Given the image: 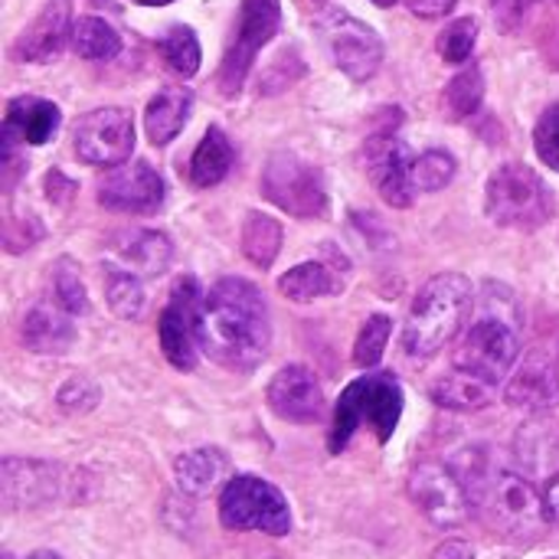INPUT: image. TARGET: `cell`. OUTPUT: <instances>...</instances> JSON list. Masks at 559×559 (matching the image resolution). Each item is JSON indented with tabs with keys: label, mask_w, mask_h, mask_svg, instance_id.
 <instances>
[{
	"label": "cell",
	"mask_w": 559,
	"mask_h": 559,
	"mask_svg": "<svg viewBox=\"0 0 559 559\" xmlns=\"http://www.w3.org/2000/svg\"><path fill=\"white\" fill-rule=\"evenodd\" d=\"M272 344V321L262 292L246 278H219L200 314V354L233 373H252Z\"/></svg>",
	"instance_id": "6da1fadb"
},
{
	"label": "cell",
	"mask_w": 559,
	"mask_h": 559,
	"mask_svg": "<svg viewBox=\"0 0 559 559\" xmlns=\"http://www.w3.org/2000/svg\"><path fill=\"white\" fill-rule=\"evenodd\" d=\"M452 472L462 478L472 498V511L498 537L511 544H534L544 537L550 524L547 498L534 488L531 478L495 465L481 449H465L452 462Z\"/></svg>",
	"instance_id": "7a4b0ae2"
},
{
	"label": "cell",
	"mask_w": 559,
	"mask_h": 559,
	"mask_svg": "<svg viewBox=\"0 0 559 559\" xmlns=\"http://www.w3.org/2000/svg\"><path fill=\"white\" fill-rule=\"evenodd\" d=\"M524 308L501 282H485L475 298V318L455 347V367L478 373L491 383L504 380L521 354Z\"/></svg>",
	"instance_id": "3957f363"
},
{
	"label": "cell",
	"mask_w": 559,
	"mask_h": 559,
	"mask_svg": "<svg viewBox=\"0 0 559 559\" xmlns=\"http://www.w3.org/2000/svg\"><path fill=\"white\" fill-rule=\"evenodd\" d=\"M475 308V288L459 272L432 275L413 298L403 324V350L413 360L436 357L445 344L459 337Z\"/></svg>",
	"instance_id": "277c9868"
},
{
	"label": "cell",
	"mask_w": 559,
	"mask_h": 559,
	"mask_svg": "<svg viewBox=\"0 0 559 559\" xmlns=\"http://www.w3.org/2000/svg\"><path fill=\"white\" fill-rule=\"evenodd\" d=\"M403 403H406L403 383L386 370H373V373H364L354 383H347L334 406V423H331V436H328L331 455H341L360 426H370L377 442L386 445L403 419Z\"/></svg>",
	"instance_id": "5b68a950"
},
{
	"label": "cell",
	"mask_w": 559,
	"mask_h": 559,
	"mask_svg": "<svg viewBox=\"0 0 559 559\" xmlns=\"http://www.w3.org/2000/svg\"><path fill=\"white\" fill-rule=\"evenodd\" d=\"M485 213L495 226L534 233L554 219L557 200L537 170H531L527 164H504L488 177Z\"/></svg>",
	"instance_id": "8992f818"
},
{
	"label": "cell",
	"mask_w": 559,
	"mask_h": 559,
	"mask_svg": "<svg viewBox=\"0 0 559 559\" xmlns=\"http://www.w3.org/2000/svg\"><path fill=\"white\" fill-rule=\"evenodd\" d=\"M219 524L226 531L285 537L292 534V508L272 481L259 475H233L219 495Z\"/></svg>",
	"instance_id": "52a82bcc"
},
{
	"label": "cell",
	"mask_w": 559,
	"mask_h": 559,
	"mask_svg": "<svg viewBox=\"0 0 559 559\" xmlns=\"http://www.w3.org/2000/svg\"><path fill=\"white\" fill-rule=\"evenodd\" d=\"M262 197L298 219H324L331 213V197L321 167L288 151L269 157L262 170Z\"/></svg>",
	"instance_id": "ba28073f"
},
{
	"label": "cell",
	"mask_w": 559,
	"mask_h": 559,
	"mask_svg": "<svg viewBox=\"0 0 559 559\" xmlns=\"http://www.w3.org/2000/svg\"><path fill=\"white\" fill-rule=\"evenodd\" d=\"M278 26H282V0H242L236 33L229 39L226 56L219 62V72H216V88L226 98L242 92L255 56L278 33Z\"/></svg>",
	"instance_id": "9c48e42d"
},
{
	"label": "cell",
	"mask_w": 559,
	"mask_h": 559,
	"mask_svg": "<svg viewBox=\"0 0 559 559\" xmlns=\"http://www.w3.org/2000/svg\"><path fill=\"white\" fill-rule=\"evenodd\" d=\"M318 33L324 39L334 66L347 79L367 82L370 75H377V69L383 62V39L377 36L373 26H367L364 20H357L344 7H331V10L321 13Z\"/></svg>",
	"instance_id": "30bf717a"
},
{
	"label": "cell",
	"mask_w": 559,
	"mask_h": 559,
	"mask_svg": "<svg viewBox=\"0 0 559 559\" xmlns=\"http://www.w3.org/2000/svg\"><path fill=\"white\" fill-rule=\"evenodd\" d=\"M203 298L206 292L200 288V282L193 275L177 278L170 301L160 311L157 321V337H160V350L170 360V367L190 373L200 360V314H203Z\"/></svg>",
	"instance_id": "8fae6325"
},
{
	"label": "cell",
	"mask_w": 559,
	"mask_h": 559,
	"mask_svg": "<svg viewBox=\"0 0 559 559\" xmlns=\"http://www.w3.org/2000/svg\"><path fill=\"white\" fill-rule=\"evenodd\" d=\"M409 501L416 504V511L442 531L462 527L475 511H472V498L462 485V478L452 472V465H439V462H423L413 468L409 481H406Z\"/></svg>",
	"instance_id": "7c38bea8"
},
{
	"label": "cell",
	"mask_w": 559,
	"mask_h": 559,
	"mask_svg": "<svg viewBox=\"0 0 559 559\" xmlns=\"http://www.w3.org/2000/svg\"><path fill=\"white\" fill-rule=\"evenodd\" d=\"M396 124H383L367 138L364 147V160H367V174L373 180V187L380 190V197L403 210L416 200V187H413V154L406 147L403 138H396Z\"/></svg>",
	"instance_id": "4fadbf2b"
},
{
	"label": "cell",
	"mask_w": 559,
	"mask_h": 559,
	"mask_svg": "<svg viewBox=\"0 0 559 559\" xmlns=\"http://www.w3.org/2000/svg\"><path fill=\"white\" fill-rule=\"evenodd\" d=\"M134 151V121L131 111L108 105L79 118L75 124V154L92 167H118Z\"/></svg>",
	"instance_id": "5bb4252c"
},
{
	"label": "cell",
	"mask_w": 559,
	"mask_h": 559,
	"mask_svg": "<svg viewBox=\"0 0 559 559\" xmlns=\"http://www.w3.org/2000/svg\"><path fill=\"white\" fill-rule=\"evenodd\" d=\"M0 481H3L7 511L49 508V504H56L59 498H66L72 491V481L59 465L29 462V459H3Z\"/></svg>",
	"instance_id": "9a60e30c"
},
{
	"label": "cell",
	"mask_w": 559,
	"mask_h": 559,
	"mask_svg": "<svg viewBox=\"0 0 559 559\" xmlns=\"http://www.w3.org/2000/svg\"><path fill=\"white\" fill-rule=\"evenodd\" d=\"M98 203L115 213H154L164 203V177L147 164L134 160L118 167L98 183Z\"/></svg>",
	"instance_id": "2e32d148"
},
{
	"label": "cell",
	"mask_w": 559,
	"mask_h": 559,
	"mask_svg": "<svg viewBox=\"0 0 559 559\" xmlns=\"http://www.w3.org/2000/svg\"><path fill=\"white\" fill-rule=\"evenodd\" d=\"M265 400H269V409L278 419L298 423V426L318 423L321 413H324V390H321L318 377L301 364L282 367L272 377V383L265 390Z\"/></svg>",
	"instance_id": "e0dca14e"
},
{
	"label": "cell",
	"mask_w": 559,
	"mask_h": 559,
	"mask_svg": "<svg viewBox=\"0 0 559 559\" xmlns=\"http://www.w3.org/2000/svg\"><path fill=\"white\" fill-rule=\"evenodd\" d=\"M72 10L69 0H49L43 10L20 29V36L10 46V56L16 62H52L62 46L72 39Z\"/></svg>",
	"instance_id": "ac0fdd59"
},
{
	"label": "cell",
	"mask_w": 559,
	"mask_h": 559,
	"mask_svg": "<svg viewBox=\"0 0 559 559\" xmlns=\"http://www.w3.org/2000/svg\"><path fill=\"white\" fill-rule=\"evenodd\" d=\"M62 124V111L59 105L36 98V95H20L7 105V118H3V131L0 141L7 144H46L49 138H56Z\"/></svg>",
	"instance_id": "d6986e66"
},
{
	"label": "cell",
	"mask_w": 559,
	"mask_h": 559,
	"mask_svg": "<svg viewBox=\"0 0 559 559\" xmlns=\"http://www.w3.org/2000/svg\"><path fill=\"white\" fill-rule=\"evenodd\" d=\"M504 400L514 409L524 413H550L559 406V373L540 357L524 360V367H518V373L508 380L504 386Z\"/></svg>",
	"instance_id": "ffe728a7"
},
{
	"label": "cell",
	"mask_w": 559,
	"mask_h": 559,
	"mask_svg": "<svg viewBox=\"0 0 559 559\" xmlns=\"http://www.w3.org/2000/svg\"><path fill=\"white\" fill-rule=\"evenodd\" d=\"M118 262L138 275H160L167 272L170 259H174V246L164 233L157 229H131V233H118L111 242Z\"/></svg>",
	"instance_id": "44dd1931"
},
{
	"label": "cell",
	"mask_w": 559,
	"mask_h": 559,
	"mask_svg": "<svg viewBox=\"0 0 559 559\" xmlns=\"http://www.w3.org/2000/svg\"><path fill=\"white\" fill-rule=\"evenodd\" d=\"M20 334L33 354H62L75 341V324H72L69 311H62L56 301H46V305H36L23 318Z\"/></svg>",
	"instance_id": "7402d4cb"
},
{
	"label": "cell",
	"mask_w": 559,
	"mask_h": 559,
	"mask_svg": "<svg viewBox=\"0 0 559 559\" xmlns=\"http://www.w3.org/2000/svg\"><path fill=\"white\" fill-rule=\"evenodd\" d=\"M229 475V459L216 445L190 449L174 462V478L177 488L190 498H206L210 491L219 488V481Z\"/></svg>",
	"instance_id": "603a6c76"
},
{
	"label": "cell",
	"mask_w": 559,
	"mask_h": 559,
	"mask_svg": "<svg viewBox=\"0 0 559 559\" xmlns=\"http://www.w3.org/2000/svg\"><path fill=\"white\" fill-rule=\"evenodd\" d=\"M190 111H193V92L190 88H160L151 102H147V111H144V128H147V138L151 144L164 147L170 144L190 121Z\"/></svg>",
	"instance_id": "cb8c5ba5"
},
{
	"label": "cell",
	"mask_w": 559,
	"mask_h": 559,
	"mask_svg": "<svg viewBox=\"0 0 559 559\" xmlns=\"http://www.w3.org/2000/svg\"><path fill=\"white\" fill-rule=\"evenodd\" d=\"M495 390L498 383L478 377V373H468V370H452L445 377H439L432 383V403L442 406V409H452V413H478L485 406L495 403Z\"/></svg>",
	"instance_id": "d4e9b609"
},
{
	"label": "cell",
	"mask_w": 559,
	"mask_h": 559,
	"mask_svg": "<svg viewBox=\"0 0 559 559\" xmlns=\"http://www.w3.org/2000/svg\"><path fill=\"white\" fill-rule=\"evenodd\" d=\"M229 170H233V144H229V138L223 134V128L213 124V128L203 134V141L197 144V151H193V157H190L187 177H190V183H193L197 190H210V187L223 183Z\"/></svg>",
	"instance_id": "484cf974"
},
{
	"label": "cell",
	"mask_w": 559,
	"mask_h": 559,
	"mask_svg": "<svg viewBox=\"0 0 559 559\" xmlns=\"http://www.w3.org/2000/svg\"><path fill=\"white\" fill-rule=\"evenodd\" d=\"M518 459L521 468L534 475H557L559 472V426L557 423H534L518 436Z\"/></svg>",
	"instance_id": "4316f807"
},
{
	"label": "cell",
	"mask_w": 559,
	"mask_h": 559,
	"mask_svg": "<svg viewBox=\"0 0 559 559\" xmlns=\"http://www.w3.org/2000/svg\"><path fill=\"white\" fill-rule=\"evenodd\" d=\"M341 288H344L341 275H334L321 262H301L278 278V292L292 301H314V298L341 295Z\"/></svg>",
	"instance_id": "83f0119b"
},
{
	"label": "cell",
	"mask_w": 559,
	"mask_h": 559,
	"mask_svg": "<svg viewBox=\"0 0 559 559\" xmlns=\"http://www.w3.org/2000/svg\"><path fill=\"white\" fill-rule=\"evenodd\" d=\"M242 252L252 265L272 269V262L282 252V223L269 213H246L242 219Z\"/></svg>",
	"instance_id": "f1b7e54d"
},
{
	"label": "cell",
	"mask_w": 559,
	"mask_h": 559,
	"mask_svg": "<svg viewBox=\"0 0 559 559\" xmlns=\"http://www.w3.org/2000/svg\"><path fill=\"white\" fill-rule=\"evenodd\" d=\"M72 49L82 56V59H92V62H105V59H115L121 52V36L115 33V26L102 16H79L72 23Z\"/></svg>",
	"instance_id": "f546056e"
},
{
	"label": "cell",
	"mask_w": 559,
	"mask_h": 559,
	"mask_svg": "<svg viewBox=\"0 0 559 559\" xmlns=\"http://www.w3.org/2000/svg\"><path fill=\"white\" fill-rule=\"evenodd\" d=\"M105 298H108V308L121 318V321H138L141 311H144V288H141V278L138 272L124 269V265H108L105 275Z\"/></svg>",
	"instance_id": "4dcf8cb0"
},
{
	"label": "cell",
	"mask_w": 559,
	"mask_h": 559,
	"mask_svg": "<svg viewBox=\"0 0 559 559\" xmlns=\"http://www.w3.org/2000/svg\"><path fill=\"white\" fill-rule=\"evenodd\" d=\"M485 102V75L478 66H465L449 85H445V95H442V105H445V115L452 121H465L472 118Z\"/></svg>",
	"instance_id": "1f68e13d"
},
{
	"label": "cell",
	"mask_w": 559,
	"mask_h": 559,
	"mask_svg": "<svg viewBox=\"0 0 559 559\" xmlns=\"http://www.w3.org/2000/svg\"><path fill=\"white\" fill-rule=\"evenodd\" d=\"M157 52H160L164 62H167L177 75H183V79H190V75L200 72V59H203L200 39H197V33H193L190 26H183V23L170 26V29L157 39Z\"/></svg>",
	"instance_id": "d6a6232c"
},
{
	"label": "cell",
	"mask_w": 559,
	"mask_h": 559,
	"mask_svg": "<svg viewBox=\"0 0 559 559\" xmlns=\"http://www.w3.org/2000/svg\"><path fill=\"white\" fill-rule=\"evenodd\" d=\"M49 298H52L62 311H69L72 318H79V314L88 311L85 285H82V278H79V269H75L69 259H59V262L52 265V275H49Z\"/></svg>",
	"instance_id": "836d02e7"
},
{
	"label": "cell",
	"mask_w": 559,
	"mask_h": 559,
	"mask_svg": "<svg viewBox=\"0 0 559 559\" xmlns=\"http://www.w3.org/2000/svg\"><path fill=\"white\" fill-rule=\"evenodd\" d=\"M455 177V157L449 151H426L413 160V187L416 193H436Z\"/></svg>",
	"instance_id": "e575fe53"
},
{
	"label": "cell",
	"mask_w": 559,
	"mask_h": 559,
	"mask_svg": "<svg viewBox=\"0 0 559 559\" xmlns=\"http://www.w3.org/2000/svg\"><path fill=\"white\" fill-rule=\"evenodd\" d=\"M390 331H393V321L386 314L367 318V324H364V331H360V337L354 344V364L360 370H373L383 360V350L390 344Z\"/></svg>",
	"instance_id": "d590c367"
},
{
	"label": "cell",
	"mask_w": 559,
	"mask_h": 559,
	"mask_svg": "<svg viewBox=\"0 0 559 559\" xmlns=\"http://www.w3.org/2000/svg\"><path fill=\"white\" fill-rule=\"evenodd\" d=\"M475 43H478V20L475 16H462V20H452L439 39H436V49L445 62H465L472 52H475Z\"/></svg>",
	"instance_id": "8d00e7d4"
},
{
	"label": "cell",
	"mask_w": 559,
	"mask_h": 559,
	"mask_svg": "<svg viewBox=\"0 0 559 559\" xmlns=\"http://www.w3.org/2000/svg\"><path fill=\"white\" fill-rule=\"evenodd\" d=\"M534 147H537V157L559 174V105H550L537 128H534Z\"/></svg>",
	"instance_id": "74e56055"
},
{
	"label": "cell",
	"mask_w": 559,
	"mask_h": 559,
	"mask_svg": "<svg viewBox=\"0 0 559 559\" xmlns=\"http://www.w3.org/2000/svg\"><path fill=\"white\" fill-rule=\"evenodd\" d=\"M56 403H59V409H66V413H88V409H95L98 406V386L88 380V377H69L62 386H59V393H56Z\"/></svg>",
	"instance_id": "f35d334b"
},
{
	"label": "cell",
	"mask_w": 559,
	"mask_h": 559,
	"mask_svg": "<svg viewBox=\"0 0 559 559\" xmlns=\"http://www.w3.org/2000/svg\"><path fill=\"white\" fill-rule=\"evenodd\" d=\"M488 3H491L495 23H498L504 33H514V29L524 23V16L531 13V7L540 3V0H488Z\"/></svg>",
	"instance_id": "ab89813d"
},
{
	"label": "cell",
	"mask_w": 559,
	"mask_h": 559,
	"mask_svg": "<svg viewBox=\"0 0 559 559\" xmlns=\"http://www.w3.org/2000/svg\"><path fill=\"white\" fill-rule=\"evenodd\" d=\"M75 190H79V187H75L72 180H66L59 170H49V174H46V197H49L52 203L66 206V203L75 197Z\"/></svg>",
	"instance_id": "60d3db41"
},
{
	"label": "cell",
	"mask_w": 559,
	"mask_h": 559,
	"mask_svg": "<svg viewBox=\"0 0 559 559\" xmlns=\"http://www.w3.org/2000/svg\"><path fill=\"white\" fill-rule=\"evenodd\" d=\"M406 7H409V13H416V16H423V20H436V16H445V13H452V7L459 3V0H403Z\"/></svg>",
	"instance_id": "b9f144b4"
},
{
	"label": "cell",
	"mask_w": 559,
	"mask_h": 559,
	"mask_svg": "<svg viewBox=\"0 0 559 559\" xmlns=\"http://www.w3.org/2000/svg\"><path fill=\"white\" fill-rule=\"evenodd\" d=\"M429 559H475V550L465 540H445L432 550Z\"/></svg>",
	"instance_id": "7bdbcfd3"
},
{
	"label": "cell",
	"mask_w": 559,
	"mask_h": 559,
	"mask_svg": "<svg viewBox=\"0 0 559 559\" xmlns=\"http://www.w3.org/2000/svg\"><path fill=\"white\" fill-rule=\"evenodd\" d=\"M547 514H550V524H557L559 527V475L547 485Z\"/></svg>",
	"instance_id": "ee69618b"
},
{
	"label": "cell",
	"mask_w": 559,
	"mask_h": 559,
	"mask_svg": "<svg viewBox=\"0 0 559 559\" xmlns=\"http://www.w3.org/2000/svg\"><path fill=\"white\" fill-rule=\"evenodd\" d=\"M23 559H62L56 550H36V554H29V557Z\"/></svg>",
	"instance_id": "f6af8a7d"
},
{
	"label": "cell",
	"mask_w": 559,
	"mask_h": 559,
	"mask_svg": "<svg viewBox=\"0 0 559 559\" xmlns=\"http://www.w3.org/2000/svg\"><path fill=\"white\" fill-rule=\"evenodd\" d=\"M134 3H141V7H167L174 0H134Z\"/></svg>",
	"instance_id": "bcb514c9"
},
{
	"label": "cell",
	"mask_w": 559,
	"mask_h": 559,
	"mask_svg": "<svg viewBox=\"0 0 559 559\" xmlns=\"http://www.w3.org/2000/svg\"><path fill=\"white\" fill-rule=\"evenodd\" d=\"M377 7H393V3H400V0H373Z\"/></svg>",
	"instance_id": "7dc6e473"
},
{
	"label": "cell",
	"mask_w": 559,
	"mask_h": 559,
	"mask_svg": "<svg viewBox=\"0 0 559 559\" xmlns=\"http://www.w3.org/2000/svg\"><path fill=\"white\" fill-rule=\"evenodd\" d=\"M314 3H324V0H314Z\"/></svg>",
	"instance_id": "c3c4849f"
}]
</instances>
